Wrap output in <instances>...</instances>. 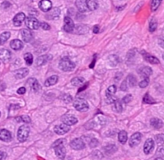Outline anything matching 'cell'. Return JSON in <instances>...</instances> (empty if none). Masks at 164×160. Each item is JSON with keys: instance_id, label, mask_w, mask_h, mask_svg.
Here are the masks:
<instances>
[{"instance_id": "ba28073f", "label": "cell", "mask_w": 164, "mask_h": 160, "mask_svg": "<svg viewBox=\"0 0 164 160\" xmlns=\"http://www.w3.org/2000/svg\"><path fill=\"white\" fill-rule=\"evenodd\" d=\"M75 29V24H74L73 21L71 18L68 16L64 17V30L68 32H71Z\"/></svg>"}, {"instance_id": "1f68e13d", "label": "cell", "mask_w": 164, "mask_h": 160, "mask_svg": "<svg viewBox=\"0 0 164 160\" xmlns=\"http://www.w3.org/2000/svg\"><path fill=\"white\" fill-rule=\"evenodd\" d=\"M127 82H129V85L130 87H135L137 85V78L136 77L134 76L133 74H129L127 77Z\"/></svg>"}, {"instance_id": "f35d334b", "label": "cell", "mask_w": 164, "mask_h": 160, "mask_svg": "<svg viewBox=\"0 0 164 160\" xmlns=\"http://www.w3.org/2000/svg\"><path fill=\"white\" fill-rule=\"evenodd\" d=\"M143 102H144L145 103H150V104L155 103L154 99H153V98L151 97V96H150L148 93H147L146 95H145L144 98H143Z\"/></svg>"}, {"instance_id": "d590c367", "label": "cell", "mask_w": 164, "mask_h": 160, "mask_svg": "<svg viewBox=\"0 0 164 160\" xmlns=\"http://www.w3.org/2000/svg\"><path fill=\"white\" fill-rule=\"evenodd\" d=\"M157 21L155 19H152V20H151V22H150V24H149V30H150V32H154L155 30H156L157 28Z\"/></svg>"}, {"instance_id": "60d3db41", "label": "cell", "mask_w": 164, "mask_h": 160, "mask_svg": "<svg viewBox=\"0 0 164 160\" xmlns=\"http://www.w3.org/2000/svg\"><path fill=\"white\" fill-rule=\"evenodd\" d=\"M109 62H110V63L113 62L112 64H111V66L112 67H114V66H116V65L118 64V58L117 56H115V55H112V56H110V58H109Z\"/></svg>"}, {"instance_id": "3957f363", "label": "cell", "mask_w": 164, "mask_h": 160, "mask_svg": "<svg viewBox=\"0 0 164 160\" xmlns=\"http://www.w3.org/2000/svg\"><path fill=\"white\" fill-rule=\"evenodd\" d=\"M73 106L77 111L79 112H86L89 109V103H87L86 100L84 99H76L73 102Z\"/></svg>"}, {"instance_id": "484cf974", "label": "cell", "mask_w": 164, "mask_h": 160, "mask_svg": "<svg viewBox=\"0 0 164 160\" xmlns=\"http://www.w3.org/2000/svg\"><path fill=\"white\" fill-rule=\"evenodd\" d=\"M29 82H31V88L35 92H38L40 90V85L39 82L35 78H30Z\"/></svg>"}, {"instance_id": "8fae6325", "label": "cell", "mask_w": 164, "mask_h": 160, "mask_svg": "<svg viewBox=\"0 0 164 160\" xmlns=\"http://www.w3.org/2000/svg\"><path fill=\"white\" fill-rule=\"evenodd\" d=\"M142 140V134L140 133H135L131 136V138H129V145L131 147H136L139 143L141 142Z\"/></svg>"}, {"instance_id": "f6af8a7d", "label": "cell", "mask_w": 164, "mask_h": 160, "mask_svg": "<svg viewBox=\"0 0 164 160\" xmlns=\"http://www.w3.org/2000/svg\"><path fill=\"white\" fill-rule=\"evenodd\" d=\"M131 100H132V96L131 95H129V94H128L127 96H125V97L122 99V101H123L124 103H129V102L131 101Z\"/></svg>"}, {"instance_id": "ffe728a7", "label": "cell", "mask_w": 164, "mask_h": 160, "mask_svg": "<svg viewBox=\"0 0 164 160\" xmlns=\"http://www.w3.org/2000/svg\"><path fill=\"white\" fill-rule=\"evenodd\" d=\"M10 46H11V48H12V49H14V50H20V49H23V43L21 41H19V40L15 39L11 41Z\"/></svg>"}, {"instance_id": "c3c4849f", "label": "cell", "mask_w": 164, "mask_h": 160, "mask_svg": "<svg viewBox=\"0 0 164 160\" xmlns=\"http://www.w3.org/2000/svg\"><path fill=\"white\" fill-rule=\"evenodd\" d=\"M7 154L4 151H0V160H5L6 159Z\"/></svg>"}, {"instance_id": "ab89813d", "label": "cell", "mask_w": 164, "mask_h": 160, "mask_svg": "<svg viewBox=\"0 0 164 160\" xmlns=\"http://www.w3.org/2000/svg\"><path fill=\"white\" fill-rule=\"evenodd\" d=\"M155 142L158 145L164 144V134H158L155 136Z\"/></svg>"}, {"instance_id": "d6986e66", "label": "cell", "mask_w": 164, "mask_h": 160, "mask_svg": "<svg viewBox=\"0 0 164 160\" xmlns=\"http://www.w3.org/2000/svg\"><path fill=\"white\" fill-rule=\"evenodd\" d=\"M138 73L144 78H149V76H151L152 74L153 70L151 67H143L138 70Z\"/></svg>"}, {"instance_id": "db71d44e", "label": "cell", "mask_w": 164, "mask_h": 160, "mask_svg": "<svg viewBox=\"0 0 164 160\" xmlns=\"http://www.w3.org/2000/svg\"><path fill=\"white\" fill-rule=\"evenodd\" d=\"M158 154H161V155H162V156H164V147L158 150Z\"/></svg>"}, {"instance_id": "d4e9b609", "label": "cell", "mask_w": 164, "mask_h": 160, "mask_svg": "<svg viewBox=\"0 0 164 160\" xmlns=\"http://www.w3.org/2000/svg\"><path fill=\"white\" fill-rule=\"evenodd\" d=\"M58 79H59V78H58L57 75H52V76H51L50 78H48V79L45 81V86L50 87L52 86V85H55V84L58 82Z\"/></svg>"}, {"instance_id": "f907efd6", "label": "cell", "mask_w": 164, "mask_h": 160, "mask_svg": "<svg viewBox=\"0 0 164 160\" xmlns=\"http://www.w3.org/2000/svg\"><path fill=\"white\" fill-rule=\"evenodd\" d=\"M25 92H26L25 88H19L17 91V93L19 94V95H23V94H24Z\"/></svg>"}, {"instance_id": "680465c9", "label": "cell", "mask_w": 164, "mask_h": 160, "mask_svg": "<svg viewBox=\"0 0 164 160\" xmlns=\"http://www.w3.org/2000/svg\"><path fill=\"white\" fill-rule=\"evenodd\" d=\"M0 116H1V112H0Z\"/></svg>"}, {"instance_id": "cb8c5ba5", "label": "cell", "mask_w": 164, "mask_h": 160, "mask_svg": "<svg viewBox=\"0 0 164 160\" xmlns=\"http://www.w3.org/2000/svg\"><path fill=\"white\" fill-rule=\"evenodd\" d=\"M151 125L154 127V129H161L163 125V122L162 120L158 118H152L151 120Z\"/></svg>"}, {"instance_id": "52a82bcc", "label": "cell", "mask_w": 164, "mask_h": 160, "mask_svg": "<svg viewBox=\"0 0 164 160\" xmlns=\"http://www.w3.org/2000/svg\"><path fill=\"white\" fill-rule=\"evenodd\" d=\"M62 122L67 125H73L78 122V120L76 117L73 115H64L61 118Z\"/></svg>"}, {"instance_id": "277c9868", "label": "cell", "mask_w": 164, "mask_h": 160, "mask_svg": "<svg viewBox=\"0 0 164 160\" xmlns=\"http://www.w3.org/2000/svg\"><path fill=\"white\" fill-rule=\"evenodd\" d=\"M25 24L30 30L38 29L40 27V23L39 22L36 18L33 17V16H29V17L26 18Z\"/></svg>"}, {"instance_id": "bcb514c9", "label": "cell", "mask_w": 164, "mask_h": 160, "mask_svg": "<svg viewBox=\"0 0 164 160\" xmlns=\"http://www.w3.org/2000/svg\"><path fill=\"white\" fill-rule=\"evenodd\" d=\"M40 27L42 28L44 30H49L51 28L50 25H49L48 23H40Z\"/></svg>"}, {"instance_id": "4dcf8cb0", "label": "cell", "mask_w": 164, "mask_h": 160, "mask_svg": "<svg viewBox=\"0 0 164 160\" xmlns=\"http://www.w3.org/2000/svg\"><path fill=\"white\" fill-rule=\"evenodd\" d=\"M113 110L115 111L116 112H122V105L121 102L118 100H116V101L114 103L113 106Z\"/></svg>"}, {"instance_id": "9a60e30c", "label": "cell", "mask_w": 164, "mask_h": 160, "mask_svg": "<svg viewBox=\"0 0 164 160\" xmlns=\"http://www.w3.org/2000/svg\"><path fill=\"white\" fill-rule=\"evenodd\" d=\"M12 139V133H10L7 129H0V140L2 141V142H11Z\"/></svg>"}, {"instance_id": "7bdbcfd3", "label": "cell", "mask_w": 164, "mask_h": 160, "mask_svg": "<svg viewBox=\"0 0 164 160\" xmlns=\"http://www.w3.org/2000/svg\"><path fill=\"white\" fill-rule=\"evenodd\" d=\"M98 145V141L96 140V138H92L89 141V146L90 147H95Z\"/></svg>"}, {"instance_id": "7402d4cb", "label": "cell", "mask_w": 164, "mask_h": 160, "mask_svg": "<svg viewBox=\"0 0 164 160\" xmlns=\"http://www.w3.org/2000/svg\"><path fill=\"white\" fill-rule=\"evenodd\" d=\"M29 70L27 68H21L19 70H16L15 72V77H16L17 79H21V78H23L24 77H26L28 74Z\"/></svg>"}, {"instance_id": "2e32d148", "label": "cell", "mask_w": 164, "mask_h": 160, "mask_svg": "<svg viewBox=\"0 0 164 160\" xmlns=\"http://www.w3.org/2000/svg\"><path fill=\"white\" fill-rule=\"evenodd\" d=\"M52 58V57L49 54H45L42 55V56H40L36 60V66L37 67H42V66L46 64L48 61H50Z\"/></svg>"}, {"instance_id": "d6a6232c", "label": "cell", "mask_w": 164, "mask_h": 160, "mask_svg": "<svg viewBox=\"0 0 164 160\" xmlns=\"http://www.w3.org/2000/svg\"><path fill=\"white\" fill-rule=\"evenodd\" d=\"M162 0H152L151 4V8L152 12H155L158 8V7L160 6L161 2Z\"/></svg>"}, {"instance_id": "8992f818", "label": "cell", "mask_w": 164, "mask_h": 160, "mask_svg": "<svg viewBox=\"0 0 164 160\" xmlns=\"http://www.w3.org/2000/svg\"><path fill=\"white\" fill-rule=\"evenodd\" d=\"M76 7L81 12H89V0H76Z\"/></svg>"}, {"instance_id": "603a6c76", "label": "cell", "mask_w": 164, "mask_h": 160, "mask_svg": "<svg viewBox=\"0 0 164 160\" xmlns=\"http://www.w3.org/2000/svg\"><path fill=\"white\" fill-rule=\"evenodd\" d=\"M50 13L48 14L46 16L47 19L48 20H56V19H58L59 16H60V11L59 8H54L53 10L49 11Z\"/></svg>"}, {"instance_id": "4fadbf2b", "label": "cell", "mask_w": 164, "mask_h": 160, "mask_svg": "<svg viewBox=\"0 0 164 160\" xmlns=\"http://www.w3.org/2000/svg\"><path fill=\"white\" fill-rule=\"evenodd\" d=\"M26 20V16L25 14L23 13V12H20V13H18L13 19V23L14 25L16 26V27H19V26L22 25V23L25 21Z\"/></svg>"}, {"instance_id": "11a10c76", "label": "cell", "mask_w": 164, "mask_h": 160, "mask_svg": "<svg viewBox=\"0 0 164 160\" xmlns=\"http://www.w3.org/2000/svg\"><path fill=\"white\" fill-rule=\"evenodd\" d=\"M93 32H94V33H98L99 32V27L98 26H95V27L93 28Z\"/></svg>"}, {"instance_id": "6f0895ef", "label": "cell", "mask_w": 164, "mask_h": 160, "mask_svg": "<svg viewBox=\"0 0 164 160\" xmlns=\"http://www.w3.org/2000/svg\"><path fill=\"white\" fill-rule=\"evenodd\" d=\"M162 58H163V60H164V53H163V55H162Z\"/></svg>"}, {"instance_id": "30bf717a", "label": "cell", "mask_w": 164, "mask_h": 160, "mask_svg": "<svg viewBox=\"0 0 164 160\" xmlns=\"http://www.w3.org/2000/svg\"><path fill=\"white\" fill-rule=\"evenodd\" d=\"M55 148V153L56 155L60 158V160H64V158H65L66 155V149L65 147L63 146V144L58 145L56 147H54Z\"/></svg>"}, {"instance_id": "b9f144b4", "label": "cell", "mask_w": 164, "mask_h": 160, "mask_svg": "<svg viewBox=\"0 0 164 160\" xmlns=\"http://www.w3.org/2000/svg\"><path fill=\"white\" fill-rule=\"evenodd\" d=\"M149 82H150V80H149V78H144V79L142 80L141 82H139V87L142 88H147L148 86Z\"/></svg>"}, {"instance_id": "6da1fadb", "label": "cell", "mask_w": 164, "mask_h": 160, "mask_svg": "<svg viewBox=\"0 0 164 160\" xmlns=\"http://www.w3.org/2000/svg\"><path fill=\"white\" fill-rule=\"evenodd\" d=\"M59 67L63 71L68 72V71L73 70L76 67V65L68 58H63L59 62Z\"/></svg>"}, {"instance_id": "44dd1931", "label": "cell", "mask_w": 164, "mask_h": 160, "mask_svg": "<svg viewBox=\"0 0 164 160\" xmlns=\"http://www.w3.org/2000/svg\"><path fill=\"white\" fill-rule=\"evenodd\" d=\"M143 58H144V59L147 62H150L151 64H158L159 63V60H158L157 58L154 57V56H152V55L149 54V53H145V52H143Z\"/></svg>"}, {"instance_id": "83f0119b", "label": "cell", "mask_w": 164, "mask_h": 160, "mask_svg": "<svg viewBox=\"0 0 164 160\" xmlns=\"http://www.w3.org/2000/svg\"><path fill=\"white\" fill-rule=\"evenodd\" d=\"M118 150V147H116L114 144H109L106 147H104V150L107 154H113V153L116 152Z\"/></svg>"}, {"instance_id": "5b68a950", "label": "cell", "mask_w": 164, "mask_h": 160, "mask_svg": "<svg viewBox=\"0 0 164 160\" xmlns=\"http://www.w3.org/2000/svg\"><path fill=\"white\" fill-rule=\"evenodd\" d=\"M70 147L73 150H81L85 148V143L81 138H75L71 142Z\"/></svg>"}, {"instance_id": "836d02e7", "label": "cell", "mask_w": 164, "mask_h": 160, "mask_svg": "<svg viewBox=\"0 0 164 160\" xmlns=\"http://www.w3.org/2000/svg\"><path fill=\"white\" fill-rule=\"evenodd\" d=\"M24 60L26 62V64L27 66H31L33 62V56L31 53H27L24 54Z\"/></svg>"}, {"instance_id": "7c38bea8", "label": "cell", "mask_w": 164, "mask_h": 160, "mask_svg": "<svg viewBox=\"0 0 164 160\" xmlns=\"http://www.w3.org/2000/svg\"><path fill=\"white\" fill-rule=\"evenodd\" d=\"M52 7V3L50 0H41L39 3V8L42 12H48L51 11Z\"/></svg>"}, {"instance_id": "ee69618b", "label": "cell", "mask_w": 164, "mask_h": 160, "mask_svg": "<svg viewBox=\"0 0 164 160\" xmlns=\"http://www.w3.org/2000/svg\"><path fill=\"white\" fill-rule=\"evenodd\" d=\"M127 79L124 80L123 82H122V85H121V90L123 91V92H126V91H127Z\"/></svg>"}, {"instance_id": "816d5d0a", "label": "cell", "mask_w": 164, "mask_h": 160, "mask_svg": "<svg viewBox=\"0 0 164 160\" xmlns=\"http://www.w3.org/2000/svg\"><path fill=\"white\" fill-rule=\"evenodd\" d=\"M158 45L164 49V37L159 38V40H158Z\"/></svg>"}, {"instance_id": "e575fe53", "label": "cell", "mask_w": 164, "mask_h": 160, "mask_svg": "<svg viewBox=\"0 0 164 160\" xmlns=\"http://www.w3.org/2000/svg\"><path fill=\"white\" fill-rule=\"evenodd\" d=\"M16 121L18 122H24V123H30L31 122V118L28 116H20V117L16 118Z\"/></svg>"}, {"instance_id": "7dc6e473", "label": "cell", "mask_w": 164, "mask_h": 160, "mask_svg": "<svg viewBox=\"0 0 164 160\" xmlns=\"http://www.w3.org/2000/svg\"><path fill=\"white\" fill-rule=\"evenodd\" d=\"M63 100L65 101L66 103H70L72 101V97L68 95H64L63 96Z\"/></svg>"}, {"instance_id": "9c48e42d", "label": "cell", "mask_w": 164, "mask_h": 160, "mask_svg": "<svg viewBox=\"0 0 164 160\" xmlns=\"http://www.w3.org/2000/svg\"><path fill=\"white\" fill-rule=\"evenodd\" d=\"M70 127L65 124H62V125H58L55 126L54 132L58 135H63L69 132Z\"/></svg>"}, {"instance_id": "681fc988", "label": "cell", "mask_w": 164, "mask_h": 160, "mask_svg": "<svg viewBox=\"0 0 164 160\" xmlns=\"http://www.w3.org/2000/svg\"><path fill=\"white\" fill-rule=\"evenodd\" d=\"M63 142H64V140H63V139H59V140H57L56 142H55L53 143V145H52V147H56V146H58V145L63 144Z\"/></svg>"}, {"instance_id": "7a4b0ae2", "label": "cell", "mask_w": 164, "mask_h": 160, "mask_svg": "<svg viewBox=\"0 0 164 160\" xmlns=\"http://www.w3.org/2000/svg\"><path fill=\"white\" fill-rule=\"evenodd\" d=\"M30 133V128L27 125H21L18 129L17 138L20 142H24L27 139Z\"/></svg>"}, {"instance_id": "e0dca14e", "label": "cell", "mask_w": 164, "mask_h": 160, "mask_svg": "<svg viewBox=\"0 0 164 160\" xmlns=\"http://www.w3.org/2000/svg\"><path fill=\"white\" fill-rule=\"evenodd\" d=\"M21 36L24 42H30L33 38V34L30 29H23L21 31Z\"/></svg>"}, {"instance_id": "5bb4252c", "label": "cell", "mask_w": 164, "mask_h": 160, "mask_svg": "<svg viewBox=\"0 0 164 160\" xmlns=\"http://www.w3.org/2000/svg\"><path fill=\"white\" fill-rule=\"evenodd\" d=\"M154 147V142L152 138H148L144 144L143 151L146 154H149L153 150Z\"/></svg>"}, {"instance_id": "f1b7e54d", "label": "cell", "mask_w": 164, "mask_h": 160, "mask_svg": "<svg viewBox=\"0 0 164 160\" xmlns=\"http://www.w3.org/2000/svg\"><path fill=\"white\" fill-rule=\"evenodd\" d=\"M83 82H84V78H81V77H76V78H73L71 80L72 85L75 87L81 86V85L83 84Z\"/></svg>"}, {"instance_id": "8d00e7d4", "label": "cell", "mask_w": 164, "mask_h": 160, "mask_svg": "<svg viewBox=\"0 0 164 160\" xmlns=\"http://www.w3.org/2000/svg\"><path fill=\"white\" fill-rule=\"evenodd\" d=\"M98 8V3L95 0H89V11H94Z\"/></svg>"}, {"instance_id": "9f6ffc18", "label": "cell", "mask_w": 164, "mask_h": 160, "mask_svg": "<svg viewBox=\"0 0 164 160\" xmlns=\"http://www.w3.org/2000/svg\"><path fill=\"white\" fill-rule=\"evenodd\" d=\"M154 160H163V159H162V158H161V157H158V158H156Z\"/></svg>"}, {"instance_id": "f5cc1de1", "label": "cell", "mask_w": 164, "mask_h": 160, "mask_svg": "<svg viewBox=\"0 0 164 160\" xmlns=\"http://www.w3.org/2000/svg\"><path fill=\"white\" fill-rule=\"evenodd\" d=\"M10 6H11V3L8 2H4L2 4V8H3V9H7V8H9Z\"/></svg>"}, {"instance_id": "74e56055", "label": "cell", "mask_w": 164, "mask_h": 160, "mask_svg": "<svg viewBox=\"0 0 164 160\" xmlns=\"http://www.w3.org/2000/svg\"><path fill=\"white\" fill-rule=\"evenodd\" d=\"M117 92V87L115 85H111L108 88L107 91H106V95L108 96H113Z\"/></svg>"}, {"instance_id": "ac0fdd59", "label": "cell", "mask_w": 164, "mask_h": 160, "mask_svg": "<svg viewBox=\"0 0 164 160\" xmlns=\"http://www.w3.org/2000/svg\"><path fill=\"white\" fill-rule=\"evenodd\" d=\"M12 58V53L8 49H0V60L2 62H7Z\"/></svg>"}, {"instance_id": "f546056e", "label": "cell", "mask_w": 164, "mask_h": 160, "mask_svg": "<svg viewBox=\"0 0 164 160\" xmlns=\"http://www.w3.org/2000/svg\"><path fill=\"white\" fill-rule=\"evenodd\" d=\"M11 37V33L9 32H4L0 35V45H3Z\"/></svg>"}, {"instance_id": "4316f807", "label": "cell", "mask_w": 164, "mask_h": 160, "mask_svg": "<svg viewBox=\"0 0 164 160\" xmlns=\"http://www.w3.org/2000/svg\"><path fill=\"white\" fill-rule=\"evenodd\" d=\"M127 133H126L125 130H122L121 131V132H119V133H118V140H119V142L122 143V144H125V143L127 142Z\"/></svg>"}]
</instances>
